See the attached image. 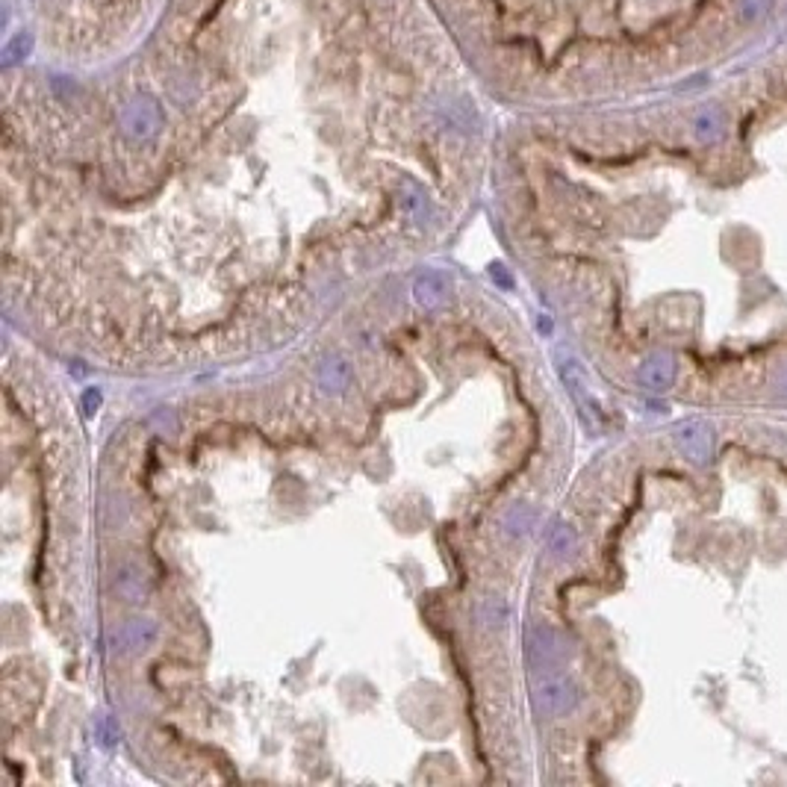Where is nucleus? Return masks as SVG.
<instances>
[{"label":"nucleus","instance_id":"20e7f679","mask_svg":"<svg viewBox=\"0 0 787 787\" xmlns=\"http://www.w3.org/2000/svg\"><path fill=\"white\" fill-rule=\"evenodd\" d=\"M531 522H534V511L531 508H525V504H520V508H513L511 513H508V531L511 534H525L528 528H531Z\"/></svg>","mask_w":787,"mask_h":787},{"label":"nucleus","instance_id":"f257e3e1","mask_svg":"<svg viewBox=\"0 0 787 787\" xmlns=\"http://www.w3.org/2000/svg\"><path fill=\"white\" fill-rule=\"evenodd\" d=\"M531 699L539 714H567L576 702V690L569 688L567 679L560 676H534L531 679Z\"/></svg>","mask_w":787,"mask_h":787},{"label":"nucleus","instance_id":"f03ea898","mask_svg":"<svg viewBox=\"0 0 787 787\" xmlns=\"http://www.w3.org/2000/svg\"><path fill=\"white\" fill-rule=\"evenodd\" d=\"M528 651H531V658L537 663L548 667V663H557L560 658H564V640H560L552 628L537 625L534 632L528 634Z\"/></svg>","mask_w":787,"mask_h":787},{"label":"nucleus","instance_id":"7ed1b4c3","mask_svg":"<svg viewBox=\"0 0 787 787\" xmlns=\"http://www.w3.org/2000/svg\"><path fill=\"white\" fill-rule=\"evenodd\" d=\"M478 620L483 628H501L511 620V608L504 599H483L478 604Z\"/></svg>","mask_w":787,"mask_h":787}]
</instances>
